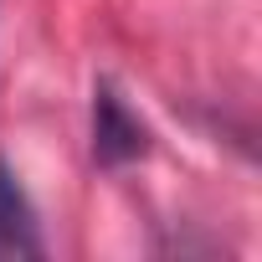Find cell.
<instances>
[{"label": "cell", "mask_w": 262, "mask_h": 262, "mask_svg": "<svg viewBox=\"0 0 262 262\" xmlns=\"http://www.w3.org/2000/svg\"><path fill=\"white\" fill-rule=\"evenodd\" d=\"M149 155V128L144 118L123 103L113 82H93V160L103 170H123Z\"/></svg>", "instance_id": "6da1fadb"}, {"label": "cell", "mask_w": 262, "mask_h": 262, "mask_svg": "<svg viewBox=\"0 0 262 262\" xmlns=\"http://www.w3.org/2000/svg\"><path fill=\"white\" fill-rule=\"evenodd\" d=\"M0 257H47L36 206L6 160H0Z\"/></svg>", "instance_id": "7a4b0ae2"}]
</instances>
